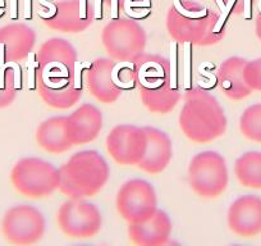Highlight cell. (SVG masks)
I'll list each match as a JSON object with an SVG mask.
<instances>
[{
    "label": "cell",
    "mask_w": 261,
    "mask_h": 246,
    "mask_svg": "<svg viewBox=\"0 0 261 246\" xmlns=\"http://www.w3.org/2000/svg\"><path fill=\"white\" fill-rule=\"evenodd\" d=\"M118 213L128 223L141 222L158 209V196L150 182L134 178L122 185L115 199Z\"/></svg>",
    "instance_id": "10"
},
{
    "label": "cell",
    "mask_w": 261,
    "mask_h": 246,
    "mask_svg": "<svg viewBox=\"0 0 261 246\" xmlns=\"http://www.w3.org/2000/svg\"><path fill=\"white\" fill-rule=\"evenodd\" d=\"M101 42L109 58L120 63H134L145 53L146 33L136 21L118 17L104 27Z\"/></svg>",
    "instance_id": "6"
},
{
    "label": "cell",
    "mask_w": 261,
    "mask_h": 246,
    "mask_svg": "<svg viewBox=\"0 0 261 246\" xmlns=\"http://www.w3.org/2000/svg\"><path fill=\"white\" fill-rule=\"evenodd\" d=\"M118 62L111 58H97L90 64L85 73V83L90 94L104 104L117 102L123 89L115 81Z\"/></svg>",
    "instance_id": "13"
},
{
    "label": "cell",
    "mask_w": 261,
    "mask_h": 246,
    "mask_svg": "<svg viewBox=\"0 0 261 246\" xmlns=\"http://www.w3.org/2000/svg\"><path fill=\"white\" fill-rule=\"evenodd\" d=\"M256 36H257V39L261 41V12L260 14L257 16V18H256Z\"/></svg>",
    "instance_id": "29"
},
{
    "label": "cell",
    "mask_w": 261,
    "mask_h": 246,
    "mask_svg": "<svg viewBox=\"0 0 261 246\" xmlns=\"http://www.w3.org/2000/svg\"><path fill=\"white\" fill-rule=\"evenodd\" d=\"M37 90L45 104L56 109L71 108L82 96V89L76 86V80L45 82L37 78Z\"/></svg>",
    "instance_id": "22"
},
{
    "label": "cell",
    "mask_w": 261,
    "mask_h": 246,
    "mask_svg": "<svg viewBox=\"0 0 261 246\" xmlns=\"http://www.w3.org/2000/svg\"><path fill=\"white\" fill-rule=\"evenodd\" d=\"M142 104L153 113L168 114L177 107L182 94L174 89L172 82L150 90H140Z\"/></svg>",
    "instance_id": "23"
},
{
    "label": "cell",
    "mask_w": 261,
    "mask_h": 246,
    "mask_svg": "<svg viewBox=\"0 0 261 246\" xmlns=\"http://www.w3.org/2000/svg\"><path fill=\"white\" fill-rule=\"evenodd\" d=\"M17 3L18 0H11V17L13 20L17 18Z\"/></svg>",
    "instance_id": "28"
},
{
    "label": "cell",
    "mask_w": 261,
    "mask_h": 246,
    "mask_svg": "<svg viewBox=\"0 0 261 246\" xmlns=\"http://www.w3.org/2000/svg\"><path fill=\"white\" fill-rule=\"evenodd\" d=\"M46 221L36 207L27 204L9 208L2 219L4 238L13 245H32L44 237Z\"/></svg>",
    "instance_id": "8"
},
{
    "label": "cell",
    "mask_w": 261,
    "mask_h": 246,
    "mask_svg": "<svg viewBox=\"0 0 261 246\" xmlns=\"http://www.w3.org/2000/svg\"><path fill=\"white\" fill-rule=\"evenodd\" d=\"M244 80L252 91H261V58L247 61L244 66Z\"/></svg>",
    "instance_id": "26"
},
{
    "label": "cell",
    "mask_w": 261,
    "mask_h": 246,
    "mask_svg": "<svg viewBox=\"0 0 261 246\" xmlns=\"http://www.w3.org/2000/svg\"><path fill=\"white\" fill-rule=\"evenodd\" d=\"M234 174L243 187L261 190V152H247L237 158Z\"/></svg>",
    "instance_id": "24"
},
{
    "label": "cell",
    "mask_w": 261,
    "mask_h": 246,
    "mask_svg": "<svg viewBox=\"0 0 261 246\" xmlns=\"http://www.w3.org/2000/svg\"><path fill=\"white\" fill-rule=\"evenodd\" d=\"M260 8H261V3H260Z\"/></svg>",
    "instance_id": "31"
},
{
    "label": "cell",
    "mask_w": 261,
    "mask_h": 246,
    "mask_svg": "<svg viewBox=\"0 0 261 246\" xmlns=\"http://www.w3.org/2000/svg\"><path fill=\"white\" fill-rule=\"evenodd\" d=\"M172 221L167 212L156 209L148 219L128 223L130 242L139 246H163L168 243L172 235Z\"/></svg>",
    "instance_id": "16"
},
{
    "label": "cell",
    "mask_w": 261,
    "mask_h": 246,
    "mask_svg": "<svg viewBox=\"0 0 261 246\" xmlns=\"http://www.w3.org/2000/svg\"><path fill=\"white\" fill-rule=\"evenodd\" d=\"M239 130L246 138L261 144V103L244 109L239 118Z\"/></svg>",
    "instance_id": "25"
},
{
    "label": "cell",
    "mask_w": 261,
    "mask_h": 246,
    "mask_svg": "<svg viewBox=\"0 0 261 246\" xmlns=\"http://www.w3.org/2000/svg\"><path fill=\"white\" fill-rule=\"evenodd\" d=\"M247 61L241 57H229L218 68L217 78L220 90L232 100H242L252 94L244 80V66Z\"/></svg>",
    "instance_id": "20"
},
{
    "label": "cell",
    "mask_w": 261,
    "mask_h": 246,
    "mask_svg": "<svg viewBox=\"0 0 261 246\" xmlns=\"http://www.w3.org/2000/svg\"><path fill=\"white\" fill-rule=\"evenodd\" d=\"M61 232L71 238H91L100 232L103 217L99 208L82 198H70L58 210Z\"/></svg>",
    "instance_id": "9"
},
{
    "label": "cell",
    "mask_w": 261,
    "mask_h": 246,
    "mask_svg": "<svg viewBox=\"0 0 261 246\" xmlns=\"http://www.w3.org/2000/svg\"><path fill=\"white\" fill-rule=\"evenodd\" d=\"M146 149L144 127L118 125L106 136V150L120 166H137Z\"/></svg>",
    "instance_id": "12"
},
{
    "label": "cell",
    "mask_w": 261,
    "mask_h": 246,
    "mask_svg": "<svg viewBox=\"0 0 261 246\" xmlns=\"http://www.w3.org/2000/svg\"><path fill=\"white\" fill-rule=\"evenodd\" d=\"M12 185L21 195L31 199L50 196L60 185V172L41 158H22L11 171Z\"/></svg>",
    "instance_id": "4"
},
{
    "label": "cell",
    "mask_w": 261,
    "mask_h": 246,
    "mask_svg": "<svg viewBox=\"0 0 261 246\" xmlns=\"http://www.w3.org/2000/svg\"><path fill=\"white\" fill-rule=\"evenodd\" d=\"M229 230L239 237H255L261 233V198L244 195L231 204L227 213Z\"/></svg>",
    "instance_id": "14"
},
{
    "label": "cell",
    "mask_w": 261,
    "mask_h": 246,
    "mask_svg": "<svg viewBox=\"0 0 261 246\" xmlns=\"http://www.w3.org/2000/svg\"><path fill=\"white\" fill-rule=\"evenodd\" d=\"M68 126L75 146L89 144L103 130V113L95 105L85 103L68 116Z\"/></svg>",
    "instance_id": "19"
},
{
    "label": "cell",
    "mask_w": 261,
    "mask_h": 246,
    "mask_svg": "<svg viewBox=\"0 0 261 246\" xmlns=\"http://www.w3.org/2000/svg\"><path fill=\"white\" fill-rule=\"evenodd\" d=\"M60 172L59 190L68 198H92L106 185L110 168L105 158L96 150H81L71 155Z\"/></svg>",
    "instance_id": "3"
},
{
    "label": "cell",
    "mask_w": 261,
    "mask_h": 246,
    "mask_svg": "<svg viewBox=\"0 0 261 246\" xmlns=\"http://www.w3.org/2000/svg\"><path fill=\"white\" fill-rule=\"evenodd\" d=\"M144 130L146 133V149L137 167L149 174L161 173L172 161V140L159 128L145 126Z\"/></svg>",
    "instance_id": "17"
},
{
    "label": "cell",
    "mask_w": 261,
    "mask_h": 246,
    "mask_svg": "<svg viewBox=\"0 0 261 246\" xmlns=\"http://www.w3.org/2000/svg\"><path fill=\"white\" fill-rule=\"evenodd\" d=\"M228 16L227 12L217 16L208 8L186 9L174 3L167 17V30L179 44L211 46L224 39Z\"/></svg>",
    "instance_id": "2"
},
{
    "label": "cell",
    "mask_w": 261,
    "mask_h": 246,
    "mask_svg": "<svg viewBox=\"0 0 261 246\" xmlns=\"http://www.w3.org/2000/svg\"><path fill=\"white\" fill-rule=\"evenodd\" d=\"M229 182L227 162L214 150L198 153L189 162L188 183L200 198L214 199L220 196Z\"/></svg>",
    "instance_id": "5"
},
{
    "label": "cell",
    "mask_w": 261,
    "mask_h": 246,
    "mask_svg": "<svg viewBox=\"0 0 261 246\" xmlns=\"http://www.w3.org/2000/svg\"><path fill=\"white\" fill-rule=\"evenodd\" d=\"M41 4L50 9L47 13H40L44 23L51 30L64 33L84 32L96 18L95 11L90 12L86 0H77L70 3H47L41 0Z\"/></svg>",
    "instance_id": "11"
},
{
    "label": "cell",
    "mask_w": 261,
    "mask_h": 246,
    "mask_svg": "<svg viewBox=\"0 0 261 246\" xmlns=\"http://www.w3.org/2000/svg\"><path fill=\"white\" fill-rule=\"evenodd\" d=\"M115 81L118 85L125 89H134L136 86V77H135V71L132 66H123L118 71H115Z\"/></svg>",
    "instance_id": "27"
},
{
    "label": "cell",
    "mask_w": 261,
    "mask_h": 246,
    "mask_svg": "<svg viewBox=\"0 0 261 246\" xmlns=\"http://www.w3.org/2000/svg\"><path fill=\"white\" fill-rule=\"evenodd\" d=\"M139 89L150 90L172 82L169 59L158 54H142L132 63Z\"/></svg>",
    "instance_id": "18"
},
{
    "label": "cell",
    "mask_w": 261,
    "mask_h": 246,
    "mask_svg": "<svg viewBox=\"0 0 261 246\" xmlns=\"http://www.w3.org/2000/svg\"><path fill=\"white\" fill-rule=\"evenodd\" d=\"M36 141L39 146L51 154H60L73 147L68 117L56 116L45 119L36 131Z\"/></svg>",
    "instance_id": "21"
},
{
    "label": "cell",
    "mask_w": 261,
    "mask_h": 246,
    "mask_svg": "<svg viewBox=\"0 0 261 246\" xmlns=\"http://www.w3.org/2000/svg\"><path fill=\"white\" fill-rule=\"evenodd\" d=\"M77 50L67 40L49 39L37 53V78L45 82L76 80Z\"/></svg>",
    "instance_id": "7"
},
{
    "label": "cell",
    "mask_w": 261,
    "mask_h": 246,
    "mask_svg": "<svg viewBox=\"0 0 261 246\" xmlns=\"http://www.w3.org/2000/svg\"><path fill=\"white\" fill-rule=\"evenodd\" d=\"M179 127L194 144H208L222 137L228 121L220 103L206 90L192 89L184 95Z\"/></svg>",
    "instance_id": "1"
},
{
    "label": "cell",
    "mask_w": 261,
    "mask_h": 246,
    "mask_svg": "<svg viewBox=\"0 0 261 246\" xmlns=\"http://www.w3.org/2000/svg\"><path fill=\"white\" fill-rule=\"evenodd\" d=\"M25 18H31V0H25Z\"/></svg>",
    "instance_id": "30"
},
{
    "label": "cell",
    "mask_w": 261,
    "mask_h": 246,
    "mask_svg": "<svg viewBox=\"0 0 261 246\" xmlns=\"http://www.w3.org/2000/svg\"><path fill=\"white\" fill-rule=\"evenodd\" d=\"M36 44V33L23 23L0 28V63H17L27 58Z\"/></svg>",
    "instance_id": "15"
}]
</instances>
